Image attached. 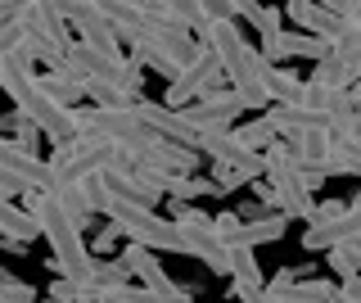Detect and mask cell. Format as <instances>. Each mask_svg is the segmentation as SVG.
I'll list each match as a JSON object with an SVG mask.
<instances>
[{"mask_svg": "<svg viewBox=\"0 0 361 303\" xmlns=\"http://www.w3.org/2000/svg\"><path fill=\"white\" fill-rule=\"evenodd\" d=\"M0 91L9 95V105H14L18 114H27L37 122L45 141L73 136V109L59 105V100L45 91L37 64H27L23 54H0Z\"/></svg>", "mask_w": 361, "mask_h": 303, "instance_id": "obj_1", "label": "cell"}, {"mask_svg": "<svg viewBox=\"0 0 361 303\" xmlns=\"http://www.w3.org/2000/svg\"><path fill=\"white\" fill-rule=\"evenodd\" d=\"M262 182L271 186V199L285 218H312V204H316V190H307V182L298 177V163H293L289 145L285 141H271L262 150Z\"/></svg>", "mask_w": 361, "mask_h": 303, "instance_id": "obj_2", "label": "cell"}, {"mask_svg": "<svg viewBox=\"0 0 361 303\" xmlns=\"http://www.w3.org/2000/svg\"><path fill=\"white\" fill-rule=\"evenodd\" d=\"M99 218H109L118 235L145 244V249H163V254H176V231H172V218H158L154 208H140V204H122V199H109L99 204Z\"/></svg>", "mask_w": 361, "mask_h": 303, "instance_id": "obj_3", "label": "cell"}, {"mask_svg": "<svg viewBox=\"0 0 361 303\" xmlns=\"http://www.w3.org/2000/svg\"><path fill=\"white\" fill-rule=\"evenodd\" d=\"M172 231H176V254H195L208 272L226 276V267H231V249L217 240V231H212V218L208 213H199L195 204H176L172 213Z\"/></svg>", "mask_w": 361, "mask_h": 303, "instance_id": "obj_4", "label": "cell"}, {"mask_svg": "<svg viewBox=\"0 0 361 303\" xmlns=\"http://www.w3.org/2000/svg\"><path fill=\"white\" fill-rule=\"evenodd\" d=\"M50 145H54V154L45 163H50L54 172L73 177V182L104 172V167H113V159H118V145H113V141L82 136V131H73V136H63V141H50Z\"/></svg>", "mask_w": 361, "mask_h": 303, "instance_id": "obj_5", "label": "cell"}, {"mask_svg": "<svg viewBox=\"0 0 361 303\" xmlns=\"http://www.w3.org/2000/svg\"><path fill=\"white\" fill-rule=\"evenodd\" d=\"M244 95L235 91V86H212V91H203L199 100H190V105H180L176 114L190 122V131L195 136H212V131H231L235 122L244 114Z\"/></svg>", "mask_w": 361, "mask_h": 303, "instance_id": "obj_6", "label": "cell"}, {"mask_svg": "<svg viewBox=\"0 0 361 303\" xmlns=\"http://www.w3.org/2000/svg\"><path fill=\"white\" fill-rule=\"evenodd\" d=\"M73 131H82V136H99V141H113V145H131V141L145 131V122L135 118L131 105H118V109L77 105V109H73Z\"/></svg>", "mask_w": 361, "mask_h": 303, "instance_id": "obj_7", "label": "cell"}, {"mask_svg": "<svg viewBox=\"0 0 361 303\" xmlns=\"http://www.w3.org/2000/svg\"><path fill=\"white\" fill-rule=\"evenodd\" d=\"M127 150V163L135 167H154V172H195L199 167V150H190V145H176L167 136H158V131H140L131 145H122Z\"/></svg>", "mask_w": 361, "mask_h": 303, "instance_id": "obj_8", "label": "cell"}, {"mask_svg": "<svg viewBox=\"0 0 361 303\" xmlns=\"http://www.w3.org/2000/svg\"><path fill=\"white\" fill-rule=\"evenodd\" d=\"M212 86H221V64H217V54H212L208 46H199V41H195V50H190V59L180 64L176 82H167L163 105L167 109H180V105H190V100H199L203 91H212Z\"/></svg>", "mask_w": 361, "mask_h": 303, "instance_id": "obj_9", "label": "cell"}, {"mask_svg": "<svg viewBox=\"0 0 361 303\" xmlns=\"http://www.w3.org/2000/svg\"><path fill=\"white\" fill-rule=\"evenodd\" d=\"M285 227H289V218L285 213H262V218H240V213H217L212 218V231H217V240L226 244V249H235V244H276L280 235H285Z\"/></svg>", "mask_w": 361, "mask_h": 303, "instance_id": "obj_10", "label": "cell"}, {"mask_svg": "<svg viewBox=\"0 0 361 303\" xmlns=\"http://www.w3.org/2000/svg\"><path fill=\"white\" fill-rule=\"evenodd\" d=\"M195 150H199V154H208V159H212V163H221V167H235L244 182L262 177V150H248V145L235 136V131H212V136H199Z\"/></svg>", "mask_w": 361, "mask_h": 303, "instance_id": "obj_11", "label": "cell"}, {"mask_svg": "<svg viewBox=\"0 0 361 303\" xmlns=\"http://www.w3.org/2000/svg\"><path fill=\"white\" fill-rule=\"evenodd\" d=\"M338 240H361V195L348 199L343 213H334L325 222H307V231H302V249L307 254H321Z\"/></svg>", "mask_w": 361, "mask_h": 303, "instance_id": "obj_12", "label": "cell"}, {"mask_svg": "<svg viewBox=\"0 0 361 303\" xmlns=\"http://www.w3.org/2000/svg\"><path fill=\"white\" fill-rule=\"evenodd\" d=\"M131 109H135V118L145 122V131H158V136H167V141H176V145H190L195 150L199 136L190 131V122L176 114V109H167L163 100H149V95H135L131 100Z\"/></svg>", "mask_w": 361, "mask_h": 303, "instance_id": "obj_13", "label": "cell"}, {"mask_svg": "<svg viewBox=\"0 0 361 303\" xmlns=\"http://www.w3.org/2000/svg\"><path fill=\"white\" fill-rule=\"evenodd\" d=\"M330 54V37H312V32H285L280 28L271 41H262V59L267 64H285V59H325Z\"/></svg>", "mask_w": 361, "mask_h": 303, "instance_id": "obj_14", "label": "cell"}, {"mask_svg": "<svg viewBox=\"0 0 361 303\" xmlns=\"http://www.w3.org/2000/svg\"><path fill=\"white\" fill-rule=\"evenodd\" d=\"M0 172L14 177L23 190H41L45 182H50V163H45L41 154H27L23 145L5 141V136H0Z\"/></svg>", "mask_w": 361, "mask_h": 303, "instance_id": "obj_15", "label": "cell"}, {"mask_svg": "<svg viewBox=\"0 0 361 303\" xmlns=\"http://www.w3.org/2000/svg\"><path fill=\"white\" fill-rule=\"evenodd\" d=\"M262 118L271 122V131H276L280 141H298V136H307V131H325V118L312 114V109H302V105H293V100H285V105H267Z\"/></svg>", "mask_w": 361, "mask_h": 303, "instance_id": "obj_16", "label": "cell"}, {"mask_svg": "<svg viewBox=\"0 0 361 303\" xmlns=\"http://www.w3.org/2000/svg\"><path fill=\"white\" fill-rule=\"evenodd\" d=\"M41 190H45V195H50L54 204H59V208H63V213H68V218H73L82 231L90 227V222H95V208H90V199H86L82 182H73V177H63V172H54V167H50V182H45Z\"/></svg>", "mask_w": 361, "mask_h": 303, "instance_id": "obj_17", "label": "cell"}, {"mask_svg": "<svg viewBox=\"0 0 361 303\" xmlns=\"http://www.w3.org/2000/svg\"><path fill=\"white\" fill-rule=\"evenodd\" d=\"M122 267L131 272L135 285H149V290H172L176 285V280L163 272V263L154 258V249H145V244H135V240L122 249Z\"/></svg>", "mask_w": 361, "mask_h": 303, "instance_id": "obj_18", "label": "cell"}, {"mask_svg": "<svg viewBox=\"0 0 361 303\" xmlns=\"http://www.w3.org/2000/svg\"><path fill=\"white\" fill-rule=\"evenodd\" d=\"M285 14L298 32H312V37H334L343 28V18L330 14L325 5H316V0H285Z\"/></svg>", "mask_w": 361, "mask_h": 303, "instance_id": "obj_19", "label": "cell"}, {"mask_svg": "<svg viewBox=\"0 0 361 303\" xmlns=\"http://www.w3.org/2000/svg\"><path fill=\"white\" fill-rule=\"evenodd\" d=\"M0 240H18V244H32L41 240V227L18 199H0Z\"/></svg>", "mask_w": 361, "mask_h": 303, "instance_id": "obj_20", "label": "cell"}, {"mask_svg": "<svg viewBox=\"0 0 361 303\" xmlns=\"http://www.w3.org/2000/svg\"><path fill=\"white\" fill-rule=\"evenodd\" d=\"M330 59L361 69V18H343V28L330 37Z\"/></svg>", "mask_w": 361, "mask_h": 303, "instance_id": "obj_21", "label": "cell"}, {"mask_svg": "<svg viewBox=\"0 0 361 303\" xmlns=\"http://www.w3.org/2000/svg\"><path fill=\"white\" fill-rule=\"evenodd\" d=\"M41 86L50 91L59 105H68V109H77V105H86V95H82V82H77L73 73H68V64L63 69H45L41 73Z\"/></svg>", "mask_w": 361, "mask_h": 303, "instance_id": "obj_22", "label": "cell"}, {"mask_svg": "<svg viewBox=\"0 0 361 303\" xmlns=\"http://www.w3.org/2000/svg\"><path fill=\"white\" fill-rule=\"evenodd\" d=\"M240 18H244V23L253 28L262 41H271L280 28H285V14H280V9H271V5H262V0H244V5H240Z\"/></svg>", "mask_w": 361, "mask_h": 303, "instance_id": "obj_23", "label": "cell"}, {"mask_svg": "<svg viewBox=\"0 0 361 303\" xmlns=\"http://www.w3.org/2000/svg\"><path fill=\"white\" fill-rule=\"evenodd\" d=\"M357 77H361V69H353V64H334L330 54L316 59V69H312V82L330 86V91H348V86H357Z\"/></svg>", "mask_w": 361, "mask_h": 303, "instance_id": "obj_24", "label": "cell"}, {"mask_svg": "<svg viewBox=\"0 0 361 303\" xmlns=\"http://www.w3.org/2000/svg\"><path fill=\"white\" fill-rule=\"evenodd\" d=\"M325 263H330V272L343 280V276H361V240H338L325 249Z\"/></svg>", "mask_w": 361, "mask_h": 303, "instance_id": "obj_25", "label": "cell"}, {"mask_svg": "<svg viewBox=\"0 0 361 303\" xmlns=\"http://www.w3.org/2000/svg\"><path fill=\"white\" fill-rule=\"evenodd\" d=\"M262 86H267V105H285V100L298 95L302 77H298V73H289V69H280V64H271L267 77H262Z\"/></svg>", "mask_w": 361, "mask_h": 303, "instance_id": "obj_26", "label": "cell"}, {"mask_svg": "<svg viewBox=\"0 0 361 303\" xmlns=\"http://www.w3.org/2000/svg\"><path fill=\"white\" fill-rule=\"evenodd\" d=\"M226 276H231L235 285H267L262 267H257V258H253L248 244H235V249H231V267H226Z\"/></svg>", "mask_w": 361, "mask_h": 303, "instance_id": "obj_27", "label": "cell"}, {"mask_svg": "<svg viewBox=\"0 0 361 303\" xmlns=\"http://www.w3.org/2000/svg\"><path fill=\"white\" fill-rule=\"evenodd\" d=\"M131 272L122 267V258L113 263V258H95V267H90V285L95 290H104V285H127Z\"/></svg>", "mask_w": 361, "mask_h": 303, "instance_id": "obj_28", "label": "cell"}, {"mask_svg": "<svg viewBox=\"0 0 361 303\" xmlns=\"http://www.w3.org/2000/svg\"><path fill=\"white\" fill-rule=\"evenodd\" d=\"M235 136H240L248 150H267L271 141H276V131H271V122L267 118H253V122H240V127H231Z\"/></svg>", "mask_w": 361, "mask_h": 303, "instance_id": "obj_29", "label": "cell"}, {"mask_svg": "<svg viewBox=\"0 0 361 303\" xmlns=\"http://www.w3.org/2000/svg\"><path fill=\"white\" fill-rule=\"evenodd\" d=\"M9 127H14V145H23V150H27V154H37V145L45 141L37 122H32L27 114H18V109H14V114H9Z\"/></svg>", "mask_w": 361, "mask_h": 303, "instance_id": "obj_30", "label": "cell"}, {"mask_svg": "<svg viewBox=\"0 0 361 303\" xmlns=\"http://www.w3.org/2000/svg\"><path fill=\"white\" fill-rule=\"evenodd\" d=\"M45 295H50V303H73V299H82V295H90V299H95V290H86V285H73V280L54 276Z\"/></svg>", "mask_w": 361, "mask_h": 303, "instance_id": "obj_31", "label": "cell"}, {"mask_svg": "<svg viewBox=\"0 0 361 303\" xmlns=\"http://www.w3.org/2000/svg\"><path fill=\"white\" fill-rule=\"evenodd\" d=\"M208 182H212V195H231V190L244 186V177L235 172V167H221V163H217V172H212Z\"/></svg>", "mask_w": 361, "mask_h": 303, "instance_id": "obj_32", "label": "cell"}, {"mask_svg": "<svg viewBox=\"0 0 361 303\" xmlns=\"http://www.w3.org/2000/svg\"><path fill=\"white\" fill-rule=\"evenodd\" d=\"M330 303H361V276H343V280H338Z\"/></svg>", "mask_w": 361, "mask_h": 303, "instance_id": "obj_33", "label": "cell"}, {"mask_svg": "<svg viewBox=\"0 0 361 303\" xmlns=\"http://www.w3.org/2000/svg\"><path fill=\"white\" fill-rule=\"evenodd\" d=\"M316 5H325L338 18H361V0H316Z\"/></svg>", "mask_w": 361, "mask_h": 303, "instance_id": "obj_34", "label": "cell"}, {"mask_svg": "<svg viewBox=\"0 0 361 303\" xmlns=\"http://www.w3.org/2000/svg\"><path fill=\"white\" fill-rule=\"evenodd\" d=\"M113 244H118V227H113V222H109V227H104V231H99V235H95V240H90V244H86V249H90V254H109V249H113Z\"/></svg>", "mask_w": 361, "mask_h": 303, "instance_id": "obj_35", "label": "cell"}, {"mask_svg": "<svg viewBox=\"0 0 361 303\" xmlns=\"http://www.w3.org/2000/svg\"><path fill=\"white\" fill-rule=\"evenodd\" d=\"M348 199H321V204H312V218L307 222H325V218H334V213H343Z\"/></svg>", "mask_w": 361, "mask_h": 303, "instance_id": "obj_36", "label": "cell"}, {"mask_svg": "<svg viewBox=\"0 0 361 303\" xmlns=\"http://www.w3.org/2000/svg\"><path fill=\"white\" fill-rule=\"evenodd\" d=\"M23 195V186L14 182V177H5V172H0V199H18Z\"/></svg>", "mask_w": 361, "mask_h": 303, "instance_id": "obj_37", "label": "cell"}, {"mask_svg": "<svg viewBox=\"0 0 361 303\" xmlns=\"http://www.w3.org/2000/svg\"><path fill=\"white\" fill-rule=\"evenodd\" d=\"M18 5H23V0H0V23H9V18L18 14Z\"/></svg>", "mask_w": 361, "mask_h": 303, "instance_id": "obj_38", "label": "cell"}, {"mask_svg": "<svg viewBox=\"0 0 361 303\" xmlns=\"http://www.w3.org/2000/svg\"><path fill=\"white\" fill-rule=\"evenodd\" d=\"M73 303H95V299H90V295H82V299H73Z\"/></svg>", "mask_w": 361, "mask_h": 303, "instance_id": "obj_39", "label": "cell"}]
</instances>
